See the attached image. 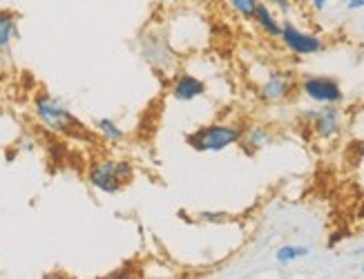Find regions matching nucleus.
Masks as SVG:
<instances>
[{"instance_id":"f257e3e1","label":"nucleus","mask_w":364,"mask_h":279,"mask_svg":"<svg viewBox=\"0 0 364 279\" xmlns=\"http://www.w3.org/2000/svg\"><path fill=\"white\" fill-rule=\"evenodd\" d=\"M134 177V168L128 161H117V159H101L94 161L87 179L94 190L105 192V195H117L123 190V185H128Z\"/></svg>"},{"instance_id":"f03ea898","label":"nucleus","mask_w":364,"mask_h":279,"mask_svg":"<svg viewBox=\"0 0 364 279\" xmlns=\"http://www.w3.org/2000/svg\"><path fill=\"white\" fill-rule=\"evenodd\" d=\"M242 128L230 123H210L186 136V143L195 152H221L242 141Z\"/></svg>"},{"instance_id":"7ed1b4c3","label":"nucleus","mask_w":364,"mask_h":279,"mask_svg":"<svg viewBox=\"0 0 364 279\" xmlns=\"http://www.w3.org/2000/svg\"><path fill=\"white\" fill-rule=\"evenodd\" d=\"M34 110H36V116H38V121L43 123V126L47 130L56 132V134H76V132L83 130L81 121H78L60 101H56L50 94L36 97Z\"/></svg>"},{"instance_id":"20e7f679","label":"nucleus","mask_w":364,"mask_h":279,"mask_svg":"<svg viewBox=\"0 0 364 279\" xmlns=\"http://www.w3.org/2000/svg\"><path fill=\"white\" fill-rule=\"evenodd\" d=\"M299 89L315 105H340L344 101V89L333 76H304Z\"/></svg>"},{"instance_id":"39448f33","label":"nucleus","mask_w":364,"mask_h":279,"mask_svg":"<svg viewBox=\"0 0 364 279\" xmlns=\"http://www.w3.org/2000/svg\"><path fill=\"white\" fill-rule=\"evenodd\" d=\"M282 45L295 56H315L324 50V40L311 32L299 29L295 23L284 21L282 23V34H279Z\"/></svg>"},{"instance_id":"423d86ee","label":"nucleus","mask_w":364,"mask_h":279,"mask_svg":"<svg viewBox=\"0 0 364 279\" xmlns=\"http://www.w3.org/2000/svg\"><path fill=\"white\" fill-rule=\"evenodd\" d=\"M309 121L320 141H336L344 130V114L338 105H320V110L309 112Z\"/></svg>"},{"instance_id":"0eeeda50","label":"nucleus","mask_w":364,"mask_h":279,"mask_svg":"<svg viewBox=\"0 0 364 279\" xmlns=\"http://www.w3.org/2000/svg\"><path fill=\"white\" fill-rule=\"evenodd\" d=\"M295 87H297L295 76L291 72L277 70L268 74L264 83L259 85V99L268 105H277V103L289 101L293 97Z\"/></svg>"},{"instance_id":"6e6552de","label":"nucleus","mask_w":364,"mask_h":279,"mask_svg":"<svg viewBox=\"0 0 364 279\" xmlns=\"http://www.w3.org/2000/svg\"><path fill=\"white\" fill-rule=\"evenodd\" d=\"M170 94L179 103L197 101V99H201L205 94V83L201 79H197V76H193V74H179L177 79L172 81Z\"/></svg>"},{"instance_id":"1a4fd4ad","label":"nucleus","mask_w":364,"mask_h":279,"mask_svg":"<svg viewBox=\"0 0 364 279\" xmlns=\"http://www.w3.org/2000/svg\"><path fill=\"white\" fill-rule=\"evenodd\" d=\"M240 143L244 146V150L248 154L262 152V150H266L268 146L273 143V132L268 128H264V126H250V128H246L242 132V141Z\"/></svg>"},{"instance_id":"9d476101","label":"nucleus","mask_w":364,"mask_h":279,"mask_svg":"<svg viewBox=\"0 0 364 279\" xmlns=\"http://www.w3.org/2000/svg\"><path fill=\"white\" fill-rule=\"evenodd\" d=\"M252 21L257 23V27L262 29V32L268 38H279V34H282V23L275 18V11H273L271 5L259 3L257 9H255V16H252Z\"/></svg>"},{"instance_id":"9b49d317","label":"nucleus","mask_w":364,"mask_h":279,"mask_svg":"<svg viewBox=\"0 0 364 279\" xmlns=\"http://www.w3.org/2000/svg\"><path fill=\"white\" fill-rule=\"evenodd\" d=\"M311 255V248L309 246H295V244H287V246H282L277 248V253H275V259L279 266H291V263L299 261V259H304Z\"/></svg>"},{"instance_id":"f8f14e48","label":"nucleus","mask_w":364,"mask_h":279,"mask_svg":"<svg viewBox=\"0 0 364 279\" xmlns=\"http://www.w3.org/2000/svg\"><path fill=\"white\" fill-rule=\"evenodd\" d=\"M18 34V25H16V16L9 11H0V52H5L11 40Z\"/></svg>"},{"instance_id":"ddd939ff","label":"nucleus","mask_w":364,"mask_h":279,"mask_svg":"<svg viewBox=\"0 0 364 279\" xmlns=\"http://www.w3.org/2000/svg\"><path fill=\"white\" fill-rule=\"evenodd\" d=\"M97 132L105 138V141H109V143H121L123 138H125L123 128L119 126L117 121H112V119H99L97 121Z\"/></svg>"},{"instance_id":"4468645a","label":"nucleus","mask_w":364,"mask_h":279,"mask_svg":"<svg viewBox=\"0 0 364 279\" xmlns=\"http://www.w3.org/2000/svg\"><path fill=\"white\" fill-rule=\"evenodd\" d=\"M224 3H226L228 9H230L232 13H237L240 18L252 21V16H255V9H257V5L262 3V0H224Z\"/></svg>"},{"instance_id":"2eb2a0df","label":"nucleus","mask_w":364,"mask_h":279,"mask_svg":"<svg viewBox=\"0 0 364 279\" xmlns=\"http://www.w3.org/2000/svg\"><path fill=\"white\" fill-rule=\"evenodd\" d=\"M271 7H273V11L282 13L284 18H289L295 11V0H271Z\"/></svg>"},{"instance_id":"dca6fc26","label":"nucleus","mask_w":364,"mask_h":279,"mask_svg":"<svg viewBox=\"0 0 364 279\" xmlns=\"http://www.w3.org/2000/svg\"><path fill=\"white\" fill-rule=\"evenodd\" d=\"M331 3H336V0H311V9L313 11H324Z\"/></svg>"},{"instance_id":"f3484780","label":"nucleus","mask_w":364,"mask_h":279,"mask_svg":"<svg viewBox=\"0 0 364 279\" xmlns=\"http://www.w3.org/2000/svg\"><path fill=\"white\" fill-rule=\"evenodd\" d=\"M346 11H360L364 9V0H344Z\"/></svg>"},{"instance_id":"a211bd4d","label":"nucleus","mask_w":364,"mask_h":279,"mask_svg":"<svg viewBox=\"0 0 364 279\" xmlns=\"http://www.w3.org/2000/svg\"><path fill=\"white\" fill-rule=\"evenodd\" d=\"M358 154H360V159H364V143L358 146Z\"/></svg>"},{"instance_id":"6ab92c4d","label":"nucleus","mask_w":364,"mask_h":279,"mask_svg":"<svg viewBox=\"0 0 364 279\" xmlns=\"http://www.w3.org/2000/svg\"><path fill=\"white\" fill-rule=\"evenodd\" d=\"M362 275H364V263H362Z\"/></svg>"}]
</instances>
